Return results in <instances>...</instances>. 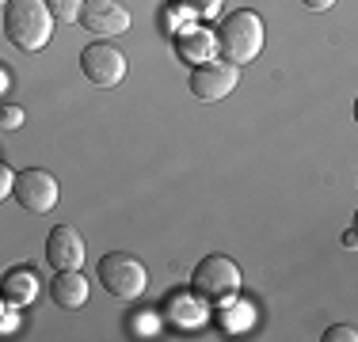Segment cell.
<instances>
[{
  "label": "cell",
  "instance_id": "6da1fadb",
  "mask_svg": "<svg viewBox=\"0 0 358 342\" xmlns=\"http://www.w3.org/2000/svg\"><path fill=\"white\" fill-rule=\"evenodd\" d=\"M4 34L15 50L35 54L54 34V15H50L46 0H8L4 4Z\"/></svg>",
  "mask_w": 358,
  "mask_h": 342
},
{
  "label": "cell",
  "instance_id": "7a4b0ae2",
  "mask_svg": "<svg viewBox=\"0 0 358 342\" xmlns=\"http://www.w3.org/2000/svg\"><path fill=\"white\" fill-rule=\"evenodd\" d=\"M263 42H267V34H263V20H259V12H252V8L233 12L217 27V54L225 57L229 65H236V68L252 65L255 57L263 54Z\"/></svg>",
  "mask_w": 358,
  "mask_h": 342
},
{
  "label": "cell",
  "instance_id": "3957f363",
  "mask_svg": "<svg viewBox=\"0 0 358 342\" xmlns=\"http://www.w3.org/2000/svg\"><path fill=\"white\" fill-rule=\"evenodd\" d=\"M96 274H99V285H103L115 301H138V297L145 293V285H149L145 262L134 259V255H126V251L103 255Z\"/></svg>",
  "mask_w": 358,
  "mask_h": 342
},
{
  "label": "cell",
  "instance_id": "277c9868",
  "mask_svg": "<svg viewBox=\"0 0 358 342\" xmlns=\"http://www.w3.org/2000/svg\"><path fill=\"white\" fill-rule=\"evenodd\" d=\"M191 285L202 301H214V304H225L241 293V267H236L229 255H206V259L194 267L191 274Z\"/></svg>",
  "mask_w": 358,
  "mask_h": 342
},
{
  "label": "cell",
  "instance_id": "5b68a950",
  "mask_svg": "<svg viewBox=\"0 0 358 342\" xmlns=\"http://www.w3.org/2000/svg\"><path fill=\"white\" fill-rule=\"evenodd\" d=\"M12 194H15V202H20V209L42 217V213H50L57 205V198H62V186H57V179L50 175V171L27 168V171H20V175L12 179Z\"/></svg>",
  "mask_w": 358,
  "mask_h": 342
},
{
  "label": "cell",
  "instance_id": "8992f818",
  "mask_svg": "<svg viewBox=\"0 0 358 342\" xmlns=\"http://www.w3.org/2000/svg\"><path fill=\"white\" fill-rule=\"evenodd\" d=\"M126 68H130L126 65V54L118 46H110V42H92L80 54V73L96 88H118L126 80Z\"/></svg>",
  "mask_w": 358,
  "mask_h": 342
},
{
  "label": "cell",
  "instance_id": "52a82bcc",
  "mask_svg": "<svg viewBox=\"0 0 358 342\" xmlns=\"http://www.w3.org/2000/svg\"><path fill=\"white\" fill-rule=\"evenodd\" d=\"M236 80H241V68L229 65L225 57H214V61L194 65V73H191V80H187V84H191L194 99L217 103V99L233 96V91H236Z\"/></svg>",
  "mask_w": 358,
  "mask_h": 342
},
{
  "label": "cell",
  "instance_id": "ba28073f",
  "mask_svg": "<svg viewBox=\"0 0 358 342\" xmlns=\"http://www.w3.org/2000/svg\"><path fill=\"white\" fill-rule=\"evenodd\" d=\"M80 23H84V31L96 34V38H115V34L130 31V12H126L118 0H84Z\"/></svg>",
  "mask_w": 358,
  "mask_h": 342
},
{
  "label": "cell",
  "instance_id": "9c48e42d",
  "mask_svg": "<svg viewBox=\"0 0 358 342\" xmlns=\"http://www.w3.org/2000/svg\"><path fill=\"white\" fill-rule=\"evenodd\" d=\"M84 239L76 228L69 225H57L54 232L46 236V259H50V267L54 270H80L84 267Z\"/></svg>",
  "mask_w": 358,
  "mask_h": 342
},
{
  "label": "cell",
  "instance_id": "30bf717a",
  "mask_svg": "<svg viewBox=\"0 0 358 342\" xmlns=\"http://www.w3.org/2000/svg\"><path fill=\"white\" fill-rule=\"evenodd\" d=\"M176 50L187 65H202L217 57V34L210 27H179L176 31Z\"/></svg>",
  "mask_w": 358,
  "mask_h": 342
},
{
  "label": "cell",
  "instance_id": "8fae6325",
  "mask_svg": "<svg viewBox=\"0 0 358 342\" xmlns=\"http://www.w3.org/2000/svg\"><path fill=\"white\" fill-rule=\"evenodd\" d=\"M38 297V274L35 267H15L0 278V301L8 308H27Z\"/></svg>",
  "mask_w": 358,
  "mask_h": 342
},
{
  "label": "cell",
  "instance_id": "7c38bea8",
  "mask_svg": "<svg viewBox=\"0 0 358 342\" xmlns=\"http://www.w3.org/2000/svg\"><path fill=\"white\" fill-rule=\"evenodd\" d=\"M88 293H92V285L80 270H57L54 281H50V297L62 308H84L88 304Z\"/></svg>",
  "mask_w": 358,
  "mask_h": 342
},
{
  "label": "cell",
  "instance_id": "4fadbf2b",
  "mask_svg": "<svg viewBox=\"0 0 358 342\" xmlns=\"http://www.w3.org/2000/svg\"><path fill=\"white\" fill-rule=\"evenodd\" d=\"M221 4H225V0H172V8H179V12H191V15H199V20L217 15Z\"/></svg>",
  "mask_w": 358,
  "mask_h": 342
},
{
  "label": "cell",
  "instance_id": "5bb4252c",
  "mask_svg": "<svg viewBox=\"0 0 358 342\" xmlns=\"http://www.w3.org/2000/svg\"><path fill=\"white\" fill-rule=\"evenodd\" d=\"M46 8H50V15H54V20H62V23H76V20H80L84 0H46Z\"/></svg>",
  "mask_w": 358,
  "mask_h": 342
},
{
  "label": "cell",
  "instance_id": "9a60e30c",
  "mask_svg": "<svg viewBox=\"0 0 358 342\" xmlns=\"http://www.w3.org/2000/svg\"><path fill=\"white\" fill-rule=\"evenodd\" d=\"M20 126H23V107L4 103V107H0V130H20Z\"/></svg>",
  "mask_w": 358,
  "mask_h": 342
},
{
  "label": "cell",
  "instance_id": "2e32d148",
  "mask_svg": "<svg viewBox=\"0 0 358 342\" xmlns=\"http://www.w3.org/2000/svg\"><path fill=\"white\" fill-rule=\"evenodd\" d=\"M320 339H324V342H355V339H358V331L351 327V323H339V327H328Z\"/></svg>",
  "mask_w": 358,
  "mask_h": 342
},
{
  "label": "cell",
  "instance_id": "e0dca14e",
  "mask_svg": "<svg viewBox=\"0 0 358 342\" xmlns=\"http://www.w3.org/2000/svg\"><path fill=\"white\" fill-rule=\"evenodd\" d=\"M12 179H15V175H12V171H8L4 164H0V202H4L8 194H12Z\"/></svg>",
  "mask_w": 358,
  "mask_h": 342
},
{
  "label": "cell",
  "instance_id": "ac0fdd59",
  "mask_svg": "<svg viewBox=\"0 0 358 342\" xmlns=\"http://www.w3.org/2000/svg\"><path fill=\"white\" fill-rule=\"evenodd\" d=\"M309 12H324V8H336V0H301Z\"/></svg>",
  "mask_w": 358,
  "mask_h": 342
},
{
  "label": "cell",
  "instance_id": "d6986e66",
  "mask_svg": "<svg viewBox=\"0 0 358 342\" xmlns=\"http://www.w3.org/2000/svg\"><path fill=\"white\" fill-rule=\"evenodd\" d=\"M8 91H12V73L0 65V96H8Z\"/></svg>",
  "mask_w": 358,
  "mask_h": 342
},
{
  "label": "cell",
  "instance_id": "ffe728a7",
  "mask_svg": "<svg viewBox=\"0 0 358 342\" xmlns=\"http://www.w3.org/2000/svg\"><path fill=\"white\" fill-rule=\"evenodd\" d=\"M4 4H8V0H0V8H4Z\"/></svg>",
  "mask_w": 358,
  "mask_h": 342
},
{
  "label": "cell",
  "instance_id": "44dd1931",
  "mask_svg": "<svg viewBox=\"0 0 358 342\" xmlns=\"http://www.w3.org/2000/svg\"><path fill=\"white\" fill-rule=\"evenodd\" d=\"M0 312H4V304H0Z\"/></svg>",
  "mask_w": 358,
  "mask_h": 342
}]
</instances>
